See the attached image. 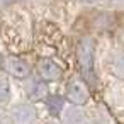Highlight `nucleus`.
Here are the masks:
<instances>
[{"instance_id": "nucleus-4", "label": "nucleus", "mask_w": 124, "mask_h": 124, "mask_svg": "<svg viewBox=\"0 0 124 124\" xmlns=\"http://www.w3.org/2000/svg\"><path fill=\"white\" fill-rule=\"evenodd\" d=\"M12 116V121L16 124H32L38 117V112L32 105H27V104H21V105H16L10 112Z\"/></svg>"}, {"instance_id": "nucleus-6", "label": "nucleus", "mask_w": 124, "mask_h": 124, "mask_svg": "<svg viewBox=\"0 0 124 124\" xmlns=\"http://www.w3.org/2000/svg\"><path fill=\"white\" fill-rule=\"evenodd\" d=\"M63 105H65V99L60 97V95H49L46 99V107L51 114H60Z\"/></svg>"}, {"instance_id": "nucleus-13", "label": "nucleus", "mask_w": 124, "mask_h": 124, "mask_svg": "<svg viewBox=\"0 0 124 124\" xmlns=\"http://www.w3.org/2000/svg\"><path fill=\"white\" fill-rule=\"evenodd\" d=\"M88 2H92V0H88Z\"/></svg>"}, {"instance_id": "nucleus-2", "label": "nucleus", "mask_w": 124, "mask_h": 124, "mask_svg": "<svg viewBox=\"0 0 124 124\" xmlns=\"http://www.w3.org/2000/svg\"><path fill=\"white\" fill-rule=\"evenodd\" d=\"M38 73L44 82H54L61 78V68L56 61L49 60V58H43L38 63Z\"/></svg>"}, {"instance_id": "nucleus-7", "label": "nucleus", "mask_w": 124, "mask_h": 124, "mask_svg": "<svg viewBox=\"0 0 124 124\" xmlns=\"http://www.w3.org/2000/svg\"><path fill=\"white\" fill-rule=\"evenodd\" d=\"M46 93H48V88H46V85L41 83V82H34V83L31 85V88H29V97H31L32 100L43 99Z\"/></svg>"}, {"instance_id": "nucleus-1", "label": "nucleus", "mask_w": 124, "mask_h": 124, "mask_svg": "<svg viewBox=\"0 0 124 124\" xmlns=\"http://www.w3.org/2000/svg\"><path fill=\"white\" fill-rule=\"evenodd\" d=\"M93 51H95L93 41L90 38H82L77 46V61H78L80 75L90 87L97 85V75L93 68Z\"/></svg>"}, {"instance_id": "nucleus-8", "label": "nucleus", "mask_w": 124, "mask_h": 124, "mask_svg": "<svg viewBox=\"0 0 124 124\" xmlns=\"http://www.w3.org/2000/svg\"><path fill=\"white\" fill-rule=\"evenodd\" d=\"M65 119L68 124H87V119L80 110H68Z\"/></svg>"}, {"instance_id": "nucleus-5", "label": "nucleus", "mask_w": 124, "mask_h": 124, "mask_svg": "<svg viewBox=\"0 0 124 124\" xmlns=\"http://www.w3.org/2000/svg\"><path fill=\"white\" fill-rule=\"evenodd\" d=\"M4 66H5V70H7L10 75H14L16 78H26V77L29 75V65H27L24 60H21V58L9 56V58L4 60Z\"/></svg>"}, {"instance_id": "nucleus-3", "label": "nucleus", "mask_w": 124, "mask_h": 124, "mask_svg": "<svg viewBox=\"0 0 124 124\" xmlns=\"http://www.w3.org/2000/svg\"><path fill=\"white\" fill-rule=\"evenodd\" d=\"M66 99L75 105H82L88 100V90L82 82L70 80L66 85Z\"/></svg>"}, {"instance_id": "nucleus-12", "label": "nucleus", "mask_w": 124, "mask_h": 124, "mask_svg": "<svg viewBox=\"0 0 124 124\" xmlns=\"http://www.w3.org/2000/svg\"><path fill=\"white\" fill-rule=\"evenodd\" d=\"M48 124H56V122H48Z\"/></svg>"}, {"instance_id": "nucleus-11", "label": "nucleus", "mask_w": 124, "mask_h": 124, "mask_svg": "<svg viewBox=\"0 0 124 124\" xmlns=\"http://www.w3.org/2000/svg\"><path fill=\"white\" fill-rule=\"evenodd\" d=\"M0 63H4V60H2V58H0Z\"/></svg>"}, {"instance_id": "nucleus-10", "label": "nucleus", "mask_w": 124, "mask_h": 124, "mask_svg": "<svg viewBox=\"0 0 124 124\" xmlns=\"http://www.w3.org/2000/svg\"><path fill=\"white\" fill-rule=\"evenodd\" d=\"M114 71L119 75V77H122L124 78V53H119L116 58H114Z\"/></svg>"}, {"instance_id": "nucleus-9", "label": "nucleus", "mask_w": 124, "mask_h": 124, "mask_svg": "<svg viewBox=\"0 0 124 124\" xmlns=\"http://www.w3.org/2000/svg\"><path fill=\"white\" fill-rule=\"evenodd\" d=\"M10 99V85L7 80L0 78V104H5Z\"/></svg>"}]
</instances>
